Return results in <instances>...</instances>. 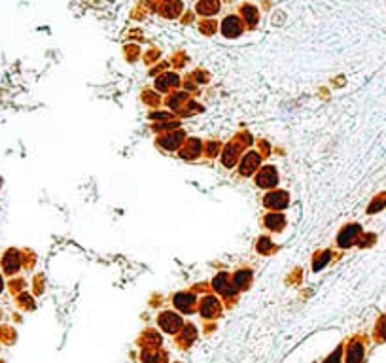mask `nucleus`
I'll use <instances>...</instances> for the list:
<instances>
[{"label":"nucleus","mask_w":386,"mask_h":363,"mask_svg":"<svg viewBox=\"0 0 386 363\" xmlns=\"http://www.w3.org/2000/svg\"><path fill=\"white\" fill-rule=\"evenodd\" d=\"M288 204V195L284 191H275V193H269L265 197V206L271 208H284Z\"/></svg>","instance_id":"4"},{"label":"nucleus","mask_w":386,"mask_h":363,"mask_svg":"<svg viewBox=\"0 0 386 363\" xmlns=\"http://www.w3.org/2000/svg\"><path fill=\"white\" fill-rule=\"evenodd\" d=\"M243 12L246 14V19H248L250 23H256V19H258V17H256V10H254L252 6H245Z\"/></svg>","instance_id":"21"},{"label":"nucleus","mask_w":386,"mask_h":363,"mask_svg":"<svg viewBox=\"0 0 386 363\" xmlns=\"http://www.w3.org/2000/svg\"><path fill=\"white\" fill-rule=\"evenodd\" d=\"M248 280H250V272H248V270H241V272L235 276V286L245 287L246 284H248Z\"/></svg>","instance_id":"18"},{"label":"nucleus","mask_w":386,"mask_h":363,"mask_svg":"<svg viewBox=\"0 0 386 363\" xmlns=\"http://www.w3.org/2000/svg\"><path fill=\"white\" fill-rule=\"evenodd\" d=\"M218 310H220V303L214 297H205V301L201 303V314L205 318H212Z\"/></svg>","instance_id":"8"},{"label":"nucleus","mask_w":386,"mask_h":363,"mask_svg":"<svg viewBox=\"0 0 386 363\" xmlns=\"http://www.w3.org/2000/svg\"><path fill=\"white\" fill-rule=\"evenodd\" d=\"M182 140V132H174V134H169V136H165V138H161V146H165V148H169V150H174V148L178 146V142Z\"/></svg>","instance_id":"16"},{"label":"nucleus","mask_w":386,"mask_h":363,"mask_svg":"<svg viewBox=\"0 0 386 363\" xmlns=\"http://www.w3.org/2000/svg\"><path fill=\"white\" fill-rule=\"evenodd\" d=\"M271 240H267V239H260V244H258V250L260 252H267V246L271 248V244H269Z\"/></svg>","instance_id":"23"},{"label":"nucleus","mask_w":386,"mask_h":363,"mask_svg":"<svg viewBox=\"0 0 386 363\" xmlns=\"http://www.w3.org/2000/svg\"><path fill=\"white\" fill-rule=\"evenodd\" d=\"M330 257H331V254H330V252H324V254H322V259H320V261H316L315 265H313V267H315V269H320V267H322L324 263L328 261V259H330Z\"/></svg>","instance_id":"22"},{"label":"nucleus","mask_w":386,"mask_h":363,"mask_svg":"<svg viewBox=\"0 0 386 363\" xmlns=\"http://www.w3.org/2000/svg\"><path fill=\"white\" fill-rule=\"evenodd\" d=\"M176 84H178V78L174 76V74H167L165 78L158 80V87H159V89H167L169 85H176Z\"/></svg>","instance_id":"17"},{"label":"nucleus","mask_w":386,"mask_h":363,"mask_svg":"<svg viewBox=\"0 0 386 363\" xmlns=\"http://www.w3.org/2000/svg\"><path fill=\"white\" fill-rule=\"evenodd\" d=\"M258 165H260V155L254 154V152H250V154L245 157L243 165H241V172H243L245 176H248V174H252L254 170H256V167H258Z\"/></svg>","instance_id":"7"},{"label":"nucleus","mask_w":386,"mask_h":363,"mask_svg":"<svg viewBox=\"0 0 386 363\" xmlns=\"http://www.w3.org/2000/svg\"><path fill=\"white\" fill-rule=\"evenodd\" d=\"M161 352H158V350H151V348H148V350H144L142 352V361L144 363H161Z\"/></svg>","instance_id":"14"},{"label":"nucleus","mask_w":386,"mask_h":363,"mask_svg":"<svg viewBox=\"0 0 386 363\" xmlns=\"http://www.w3.org/2000/svg\"><path fill=\"white\" fill-rule=\"evenodd\" d=\"M221 32L225 34V36H237V34H241V23H239V19L237 17H227V19H223V23H221Z\"/></svg>","instance_id":"6"},{"label":"nucleus","mask_w":386,"mask_h":363,"mask_svg":"<svg viewBox=\"0 0 386 363\" xmlns=\"http://www.w3.org/2000/svg\"><path fill=\"white\" fill-rule=\"evenodd\" d=\"M218 8H220L218 0H201L197 4V12L203 14V16H212V14L218 12Z\"/></svg>","instance_id":"9"},{"label":"nucleus","mask_w":386,"mask_h":363,"mask_svg":"<svg viewBox=\"0 0 386 363\" xmlns=\"http://www.w3.org/2000/svg\"><path fill=\"white\" fill-rule=\"evenodd\" d=\"M235 157H237V152H235V150H233V148H231V146H229L227 150L223 152V157H221V161L225 163V165H229V167H231V165L235 163Z\"/></svg>","instance_id":"20"},{"label":"nucleus","mask_w":386,"mask_h":363,"mask_svg":"<svg viewBox=\"0 0 386 363\" xmlns=\"http://www.w3.org/2000/svg\"><path fill=\"white\" fill-rule=\"evenodd\" d=\"M2 263H4V267H6V270H8L10 274H14V272L17 270V267H19V257H17V252H14V250L8 252Z\"/></svg>","instance_id":"11"},{"label":"nucleus","mask_w":386,"mask_h":363,"mask_svg":"<svg viewBox=\"0 0 386 363\" xmlns=\"http://www.w3.org/2000/svg\"><path fill=\"white\" fill-rule=\"evenodd\" d=\"M363 361V346L354 342L347 352V363H362Z\"/></svg>","instance_id":"10"},{"label":"nucleus","mask_w":386,"mask_h":363,"mask_svg":"<svg viewBox=\"0 0 386 363\" xmlns=\"http://www.w3.org/2000/svg\"><path fill=\"white\" fill-rule=\"evenodd\" d=\"M0 292H2V278H0Z\"/></svg>","instance_id":"25"},{"label":"nucleus","mask_w":386,"mask_h":363,"mask_svg":"<svg viewBox=\"0 0 386 363\" xmlns=\"http://www.w3.org/2000/svg\"><path fill=\"white\" fill-rule=\"evenodd\" d=\"M360 237H362V227L358 224H352V225H347V227L341 231L337 242H339V246L348 248V246H352L354 242H358Z\"/></svg>","instance_id":"1"},{"label":"nucleus","mask_w":386,"mask_h":363,"mask_svg":"<svg viewBox=\"0 0 386 363\" xmlns=\"http://www.w3.org/2000/svg\"><path fill=\"white\" fill-rule=\"evenodd\" d=\"M276 182H278V176H276V170L273 167H265L258 176V186L261 187H273L276 186Z\"/></svg>","instance_id":"3"},{"label":"nucleus","mask_w":386,"mask_h":363,"mask_svg":"<svg viewBox=\"0 0 386 363\" xmlns=\"http://www.w3.org/2000/svg\"><path fill=\"white\" fill-rule=\"evenodd\" d=\"M159 325H161L163 331L174 335L182 327V318L178 314H173V312H163L159 316Z\"/></svg>","instance_id":"2"},{"label":"nucleus","mask_w":386,"mask_h":363,"mask_svg":"<svg viewBox=\"0 0 386 363\" xmlns=\"http://www.w3.org/2000/svg\"><path fill=\"white\" fill-rule=\"evenodd\" d=\"M193 303H195V297L191 294H178L174 297V305L182 312H191L193 310Z\"/></svg>","instance_id":"5"},{"label":"nucleus","mask_w":386,"mask_h":363,"mask_svg":"<svg viewBox=\"0 0 386 363\" xmlns=\"http://www.w3.org/2000/svg\"><path fill=\"white\" fill-rule=\"evenodd\" d=\"M214 287H216V289H218L220 294H223V295H231L233 292H235V289H233V287L227 284V278H225V276H221V274L216 280H214Z\"/></svg>","instance_id":"13"},{"label":"nucleus","mask_w":386,"mask_h":363,"mask_svg":"<svg viewBox=\"0 0 386 363\" xmlns=\"http://www.w3.org/2000/svg\"><path fill=\"white\" fill-rule=\"evenodd\" d=\"M382 208H386V191L377 195V197L373 199V202H371L369 208H367V214H375V212H378V210H382Z\"/></svg>","instance_id":"12"},{"label":"nucleus","mask_w":386,"mask_h":363,"mask_svg":"<svg viewBox=\"0 0 386 363\" xmlns=\"http://www.w3.org/2000/svg\"><path fill=\"white\" fill-rule=\"evenodd\" d=\"M339 354H341V350H337V352H333V354L326 359V363H339Z\"/></svg>","instance_id":"24"},{"label":"nucleus","mask_w":386,"mask_h":363,"mask_svg":"<svg viewBox=\"0 0 386 363\" xmlns=\"http://www.w3.org/2000/svg\"><path fill=\"white\" fill-rule=\"evenodd\" d=\"M265 225L271 227V229H280L284 225V216L282 214H269L265 217Z\"/></svg>","instance_id":"15"},{"label":"nucleus","mask_w":386,"mask_h":363,"mask_svg":"<svg viewBox=\"0 0 386 363\" xmlns=\"http://www.w3.org/2000/svg\"><path fill=\"white\" fill-rule=\"evenodd\" d=\"M377 339L378 340H386V316H382L380 320H378V324H377Z\"/></svg>","instance_id":"19"}]
</instances>
